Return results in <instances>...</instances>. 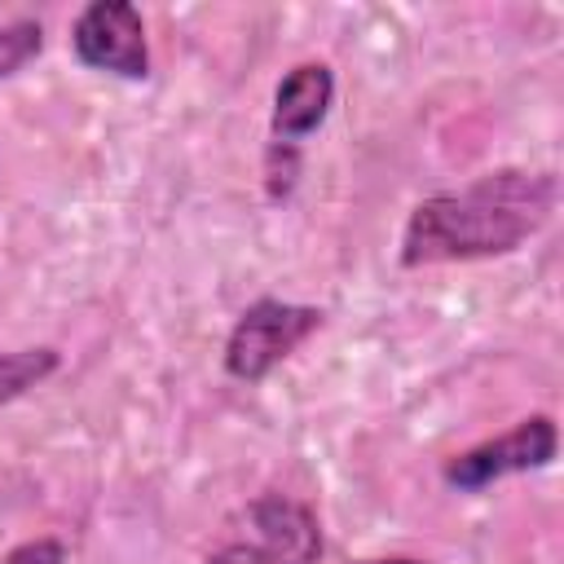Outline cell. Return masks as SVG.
<instances>
[{
  "mask_svg": "<svg viewBox=\"0 0 564 564\" xmlns=\"http://www.w3.org/2000/svg\"><path fill=\"white\" fill-rule=\"evenodd\" d=\"M555 419L551 414H529L520 419L511 432L494 436V441H480L463 454H454L445 463V480L463 494H480L489 489L494 480L502 476H520V471H538V467H551L555 458Z\"/></svg>",
  "mask_w": 564,
  "mask_h": 564,
  "instance_id": "277c9868",
  "label": "cell"
},
{
  "mask_svg": "<svg viewBox=\"0 0 564 564\" xmlns=\"http://www.w3.org/2000/svg\"><path fill=\"white\" fill-rule=\"evenodd\" d=\"M295 176H300V145L269 141V150H264V189H269V198L282 203L295 189Z\"/></svg>",
  "mask_w": 564,
  "mask_h": 564,
  "instance_id": "9c48e42d",
  "label": "cell"
},
{
  "mask_svg": "<svg viewBox=\"0 0 564 564\" xmlns=\"http://www.w3.org/2000/svg\"><path fill=\"white\" fill-rule=\"evenodd\" d=\"M330 97L335 75L326 62H300L295 70H286L273 88V141L300 145L304 137H313L330 110Z\"/></svg>",
  "mask_w": 564,
  "mask_h": 564,
  "instance_id": "8992f818",
  "label": "cell"
},
{
  "mask_svg": "<svg viewBox=\"0 0 564 564\" xmlns=\"http://www.w3.org/2000/svg\"><path fill=\"white\" fill-rule=\"evenodd\" d=\"M361 564H423V560H410V555H383V560H361Z\"/></svg>",
  "mask_w": 564,
  "mask_h": 564,
  "instance_id": "8fae6325",
  "label": "cell"
},
{
  "mask_svg": "<svg viewBox=\"0 0 564 564\" xmlns=\"http://www.w3.org/2000/svg\"><path fill=\"white\" fill-rule=\"evenodd\" d=\"M317 555L322 529L313 507L286 494H260L238 511L225 542L207 551L203 564H317Z\"/></svg>",
  "mask_w": 564,
  "mask_h": 564,
  "instance_id": "7a4b0ae2",
  "label": "cell"
},
{
  "mask_svg": "<svg viewBox=\"0 0 564 564\" xmlns=\"http://www.w3.org/2000/svg\"><path fill=\"white\" fill-rule=\"evenodd\" d=\"M560 198V181L551 172L498 167L476 176L463 189L423 198L401 234V264H449V260H485L507 256L524 238H533Z\"/></svg>",
  "mask_w": 564,
  "mask_h": 564,
  "instance_id": "6da1fadb",
  "label": "cell"
},
{
  "mask_svg": "<svg viewBox=\"0 0 564 564\" xmlns=\"http://www.w3.org/2000/svg\"><path fill=\"white\" fill-rule=\"evenodd\" d=\"M75 57L93 70H110L119 79H145L150 75V44L141 9L128 0H93L79 9L70 26Z\"/></svg>",
  "mask_w": 564,
  "mask_h": 564,
  "instance_id": "5b68a950",
  "label": "cell"
},
{
  "mask_svg": "<svg viewBox=\"0 0 564 564\" xmlns=\"http://www.w3.org/2000/svg\"><path fill=\"white\" fill-rule=\"evenodd\" d=\"M0 564H66V546L57 538H35V542L13 546Z\"/></svg>",
  "mask_w": 564,
  "mask_h": 564,
  "instance_id": "30bf717a",
  "label": "cell"
},
{
  "mask_svg": "<svg viewBox=\"0 0 564 564\" xmlns=\"http://www.w3.org/2000/svg\"><path fill=\"white\" fill-rule=\"evenodd\" d=\"M62 352L48 348V344H35V348H18V352H0V410L9 401H18L22 392H31L35 383H44L53 370H57Z\"/></svg>",
  "mask_w": 564,
  "mask_h": 564,
  "instance_id": "52a82bcc",
  "label": "cell"
},
{
  "mask_svg": "<svg viewBox=\"0 0 564 564\" xmlns=\"http://www.w3.org/2000/svg\"><path fill=\"white\" fill-rule=\"evenodd\" d=\"M44 53V26L35 18H18V22H0V79L18 75L26 62H35Z\"/></svg>",
  "mask_w": 564,
  "mask_h": 564,
  "instance_id": "ba28073f",
  "label": "cell"
},
{
  "mask_svg": "<svg viewBox=\"0 0 564 564\" xmlns=\"http://www.w3.org/2000/svg\"><path fill=\"white\" fill-rule=\"evenodd\" d=\"M326 313L313 304H286V300H256L238 313L229 339H225V370L238 383H260L278 361H286L313 330H322Z\"/></svg>",
  "mask_w": 564,
  "mask_h": 564,
  "instance_id": "3957f363",
  "label": "cell"
}]
</instances>
